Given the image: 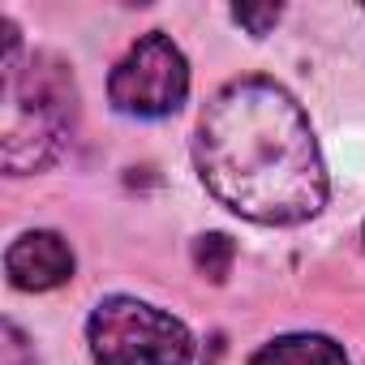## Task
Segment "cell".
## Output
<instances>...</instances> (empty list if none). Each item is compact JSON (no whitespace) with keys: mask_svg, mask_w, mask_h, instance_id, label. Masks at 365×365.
<instances>
[{"mask_svg":"<svg viewBox=\"0 0 365 365\" xmlns=\"http://www.w3.org/2000/svg\"><path fill=\"white\" fill-rule=\"evenodd\" d=\"M73 78L56 56H35L26 78L22 65L5 69V172L22 176L48 168L73 133Z\"/></svg>","mask_w":365,"mask_h":365,"instance_id":"obj_2","label":"cell"},{"mask_svg":"<svg viewBox=\"0 0 365 365\" xmlns=\"http://www.w3.org/2000/svg\"><path fill=\"white\" fill-rule=\"evenodd\" d=\"M361 241H365V232H361Z\"/></svg>","mask_w":365,"mask_h":365,"instance_id":"obj_10","label":"cell"},{"mask_svg":"<svg viewBox=\"0 0 365 365\" xmlns=\"http://www.w3.org/2000/svg\"><path fill=\"white\" fill-rule=\"evenodd\" d=\"M190 95V61L163 31L142 35L112 69L108 99L120 116L159 120L172 116Z\"/></svg>","mask_w":365,"mask_h":365,"instance_id":"obj_4","label":"cell"},{"mask_svg":"<svg viewBox=\"0 0 365 365\" xmlns=\"http://www.w3.org/2000/svg\"><path fill=\"white\" fill-rule=\"evenodd\" d=\"M232 258H237V245L224 237V232H207V237H198L194 241V267L207 275V279H228V271H232Z\"/></svg>","mask_w":365,"mask_h":365,"instance_id":"obj_7","label":"cell"},{"mask_svg":"<svg viewBox=\"0 0 365 365\" xmlns=\"http://www.w3.org/2000/svg\"><path fill=\"white\" fill-rule=\"evenodd\" d=\"M86 344L95 365H190V327L138 297H108L86 322Z\"/></svg>","mask_w":365,"mask_h":365,"instance_id":"obj_3","label":"cell"},{"mask_svg":"<svg viewBox=\"0 0 365 365\" xmlns=\"http://www.w3.org/2000/svg\"><path fill=\"white\" fill-rule=\"evenodd\" d=\"M0 361L5 365H35V352H31V344H26V335L18 331V322H5V331H0Z\"/></svg>","mask_w":365,"mask_h":365,"instance_id":"obj_8","label":"cell"},{"mask_svg":"<svg viewBox=\"0 0 365 365\" xmlns=\"http://www.w3.org/2000/svg\"><path fill=\"white\" fill-rule=\"evenodd\" d=\"M194 163L215 202L254 224H301L327 207V168L309 116L271 78H237L211 95Z\"/></svg>","mask_w":365,"mask_h":365,"instance_id":"obj_1","label":"cell"},{"mask_svg":"<svg viewBox=\"0 0 365 365\" xmlns=\"http://www.w3.org/2000/svg\"><path fill=\"white\" fill-rule=\"evenodd\" d=\"M232 18L241 26H250V35H267L275 22H279V5H267V9H250V5H237Z\"/></svg>","mask_w":365,"mask_h":365,"instance_id":"obj_9","label":"cell"},{"mask_svg":"<svg viewBox=\"0 0 365 365\" xmlns=\"http://www.w3.org/2000/svg\"><path fill=\"white\" fill-rule=\"evenodd\" d=\"M5 275L22 292H48L73 279V250L61 232H22L5 254Z\"/></svg>","mask_w":365,"mask_h":365,"instance_id":"obj_5","label":"cell"},{"mask_svg":"<svg viewBox=\"0 0 365 365\" xmlns=\"http://www.w3.org/2000/svg\"><path fill=\"white\" fill-rule=\"evenodd\" d=\"M250 365H348V356L327 335H279L262 344Z\"/></svg>","mask_w":365,"mask_h":365,"instance_id":"obj_6","label":"cell"}]
</instances>
